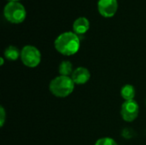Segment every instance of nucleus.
Returning a JSON list of instances; mask_svg holds the SVG:
<instances>
[{"instance_id":"5","label":"nucleus","mask_w":146,"mask_h":145,"mask_svg":"<svg viewBox=\"0 0 146 145\" xmlns=\"http://www.w3.org/2000/svg\"><path fill=\"white\" fill-rule=\"evenodd\" d=\"M139 107L135 100L125 101L121 108V118L127 122H132L135 121L139 115Z\"/></svg>"},{"instance_id":"14","label":"nucleus","mask_w":146,"mask_h":145,"mask_svg":"<svg viewBox=\"0 0 146 145\" xmlns=\"http://www.w3.org/2000/svg\"><path fill=\"white\" fill-rule=\"evenodd\" d=\"M0 61H1V62H0V65L2 66V65H3V62H4V61H3V57H1L0 58Z\"/></svg>"},{"instance_id":"11","label":"nucleus","mask_w":146,"mask_h":145,"mask_svg":"<svg viewBox=\"0 0 146 145\" xmlns=\"http://www.w3.org/2000/svg\"><path fill=\"white\" fill-rule=\"evenodd\" d=\"M58 71H59L60 75H62V76H69V75H72V73L74 72V70H73V65L68 61L62 62L61 64L59 65Z\"/></svg>"},{"instance_id":"1","label":"nucleus","mask_w":146,"mask_h":145,"mask_svg":"<svg viewBox=\"0 0 146 145\" xmlns=\"http://www.w3.org/2000/svg\"><path fill=\"white\" fill-rule=\"evenodd\" d=\"M55 49L63 56H73L76 54L80 47L79 35L74 32L61 33L54 42Z\"/></svg>"},{"instance_id":"2","label":"nucleus","mask_w":146,"mask_h":145,"mask_svg":"<svg viewBox=\"0 0 146 145\" xmlns=\"http://www.w3.org/2000/svg\"><path fill=\"white\" fill-rule=\"evenodd\" d=\"M74 85L75 84L71 77L59 75L50 81L49 88L55 97L64 98L68 97L74 91Z\"/></svg>"},{"instance_id":"15","label":"nucleus","mask_w":146,"mask_h":145,"mask_svg":"<svg viewBox=\"0 0 146 145\" xmlns=\"http://www.w3.org/2000/svg\"><path fill=\"white\" fill-rule=\"evenodd\" d=\"M9 2H18L19 0H8Z\"/></svg>"},{"instance_id":"3","label":"nucleus","mask_w":146,"mask_h":145,"mask_svg":"<svg viewBox=\"0 0 146 145\" xmlns=\"http://www.w3.org/2000/svg\"><path fill=\"white\" fill-rule=\"evenodd\" d=\"M3 15L9 22L20 24L26 19L27 11L25 7L19 2H9L4 6Z\"/></svg>"},{"instance_id":"9","label":"nucleus","mask_w":146,"mask_h":145,"mask_svg":"<svg viewBox=\"0 0 146 145\" xmlns=\"http://www.w3.org/2000/svg\"><path fill=\"white\" fill-rule=\"evenodd\" d=\"M135 95H136V91L132 85H126L121 90V96L125 101L134 100Z\"/></svg>"},{"instance_id":"8","label":"nucleus","mask_w":146,"mask_h":145,"mask_svg":"<svg viewBox=\"0 0 146 145\" xmlns=\"http://www.w3.org/2000/svg\"><path fill=\"white\" fill-rule=\"evenodd\" d=\"M90 28V22L86 17H79L74 21L73 31L77 35L85 34Z\"/></svg>"},{"instance_id":"7","label":"nucleus","mask_w":146,"mask_h":145,"mask_svg":"<svg viewBox=\"0 0 146 145\" xmlns=\"http://www.w3.org/2000/svg\"><path fill=\"white\" fill-rule=\"evenodd\" d=\"M71 78L75 85H84L89 81L91 78V73L86 68L79 67L74 70Z\"/></svg>"},{"instance_id":"12","label":"nucleus","mask_w":146,"mask_h":145,"mask_svg":"<svg viewBox=\"0 0 146 145\" xmlns=\"http://www.w3.org/2000/svg\"><path fill=\"white\" fill-rule=\"evenodd\" d=\"M94 145H118V144L111 138H102L97 140Z\"/></svg>"},{"instance_id":"4","label":"nucleus","mask_w":146,"mask_h":145,"mask_svg":"<svg viewBox=\"0 0 146 145\" xmlns=\"http://www.w3.org/2000/svg\"><path fill=\"white\" fill-rule=\"evenodd\" d=\"M22 63L28 68H36L41 62V53L35 46L26 45L21 51Z\"/></svg>"},{"instance_id":"13","label":"nucleus","mask_w":146,"mask_h":145,"mask_svg":"<svg viewBox=\"0 0 146 145\" xmlns=\"http://www.w3.org/2000/svg\"><path fill=\"white\" fill-rule=\"evenodd\" d=\"M5 119H6V113L5 110L3 107L0 108V126L1 127L3 126L4 122H5Z\"/></svg>"},{"instance_id":"6","label":"nucleus","mask_w":146,"mask_h":145,"mask_svg":"<svg viewBox=\"0 0 146 145\" xmlns=\"http://www.w3.org/2000/svg\"><path fill=\"white\" fill-rule=\"evenodd\" d=\"M98 9L101 15L110 18L115 15L118 9L117 0H98Z\"/></svg>"},{"instance_id":"10","label":"nucleus","mask_w":146,"mask_h":145,"mask_svg":"<svg viewBox=\"0 0 146 145\" xmlns=\"http://www.w3.org/2000/svg\"><path fill=\"white\" fill-rule=\"evenodd\" d=\"M4 56L6 59L9 61H16L19 57H21V51L17 47L14 45H10L4 50Z\"/></svg>"}]
</instances>
